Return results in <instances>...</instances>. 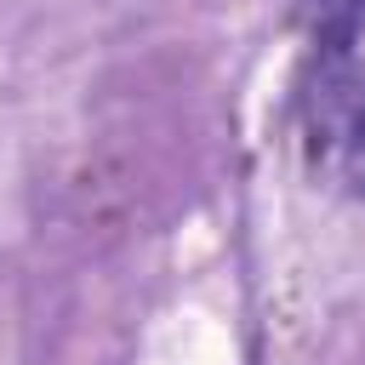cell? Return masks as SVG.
Here are the masks:
<instances>
[{"instance_id": "obj_1", "label": "cell", "mask_w": 365, "mask_h": 365, "mask_svg": "<svg viewBox=\"0 0 365 365\" xmlns=\"http://www.w3.org/2000/svg\"><path fill=\"white\" fill-rule=\"evenodd\" d=\"M302 148L319 177L365 194V0H302Z\"/></svg>"}]
</instances>
